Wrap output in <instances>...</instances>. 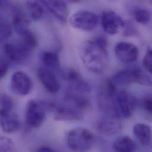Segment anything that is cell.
<instances>
[{"label": "cell", "instance_id": "1", "mask_svg": "<svg viewBox=\"0 0 152 152\" xmlns=\"http://www.w3.org/2000/svg\"><path fill=\"white\" fill-rule=\"evenodd\" d=\"M79 52L83 64L91 72L101 73L107 66L108 42L103 37H98L83 42Z\"/></svg>", "mask_w": 152, "mask_h": 152}, {"label": "cell", "instance_id": "2", "mask_svg": "<svg viewBox=\"0 0 152 152\" xmlns=\"http://www.w3.org/2000/svg\"><path fill=\"white\" fill-rule=\"evenodd\" d=\"M95 138L92 132L85 127H76L67 135L68 148L75 152L89 151L94 145Z\"/></svg>", "mask_w": 152, "mask_h": 152}, {"label": "cell", "instance_id": "3", "mask_svg": "<svg viewBox=\"0 0 152 152\" xmlns=\"http://www.w3.org/2000/svg\"><path fill=\"white\" fill-rule=\"evenodd\" d=\"M137 106V99L126 91L117 92L113 99V114L118 118H129L134 114Z\"/></svg>", "mask_w": 152, "mask_h": 152}, {"label": "cell", "instance_id": "4", "mask_svg": "<svg viewBox=\"0 0 152 152\" xmlns=\"http://www.w3.org/2000/svg\"><path fill=\"white\" fill-rule=\"evenodd\" d=\"M54 104L37 101L34 99L28 102L25 112V119L27 125L33 129L40 127L45 121L46 112L53 110Z\"/></svg>", "mask_w": 152, "mask_h": 152}, {"label": "cell", "instance_id": "5", "mask_svg": "<svg viewBox=\"0 0 152 152\" xmlns=\"http://www.w3.org/2000/svg\"><path fill=\"white\" fill-rule=\"evenodd\" d=\"M115 85H129L138 83L141 85L151 86L152 78L140 68L126 69L118 71L111 79Z\"/></svg>", "mask_w": 152, "mask_h": 152}, {"label": "cell", "instance_id": "6", "mask_svg": "<svg viewBox=\"0 0 152 152\" xmlns=\"http://www.w3.org/2000/svg\"><path fill=\"white\" fill-rule=\"evenodd\" d=\"M64 76L69 85L66 96L87 97L91 92V86L89 83L76 70L69 69Z\"/></svg>", "mask_w": 152, "mask_h": 152}, {"label": "cell", "instance_id": "7", "mask_svg": "<svg viewBox=\"0 0 152 152\" xmlns=\"http://www.w3.org/2000/svg\"><path fill=\"white\" fill-rule=\"evenodd\" d=\"M98 20V17L95 13L86 10H80L72 15L69 22L76 29L90 31L96 28Z\"/></svg>", "mask_w": 152, "mask_h": 152}, {"label": "cell", "instance_id": "8", "mask_svg": "<svg viewBox=\"0 0 152 152\" xmlns=\"http://www.w3.org/2000/svg\"><path fill=\"white\" fill-rule=\"evenodd\" d=\"M101 24L103 30L110 35H115L124 29L126 23L115 12L112 10L104 11L101 15Z\"/></svg>", "mask_w": 152, "mask_h": 152}, {"label": "cell", "instance_id": "9", "mask_svg": "<svg viewBox=\"0 0 152 152\" xmlns=\"http://www.w3.org/2000/svg\"><path fill=\"white\" fill-rule=\"evenodd\" d=\"M10 88L11 91L17 95L26 96L31 91L33 82L27 74L21 71H17L11 76Z\"/></svg>", "mask_w": 152, "mask_h": 152}, {"label": "cell", "instance_id": "10", "mask_svg": "<svg viewBox=\"0 0 152 152\" xmlns=\"http://www.w3.org/2000/svg\"><path fill=\"white\" fill-rule=\"evenodd\" d=\"M117 58L123 63L132 64L136 62L139 57V50L133 43L127 42L117 43L114 49Z\"/></svg>", "mask_w": 152, "mask_h": 152}, {"label": "cell", "instance_id": "11", "mask_svg": "<svg viewBox=\"0 0 152 152\" xmlns=\"http://www.w3.org/2000/svg\"><path fill=\"white\" fill-rule=\"evenodd\" d=\"M37 76L47 91L52 94L59 91L61 83L53 69L42 66L37 70Z\"/></svg>", "mask_w": 152, "mask_h": 152}, {"label": "cell", "instance_id": "12", "mask_svg": "<svg viewBox=\"0 0 152 152\" xmlns=\"http://www.w3.org/2000/svg\"><path fill=\"white\" fill-rule=\"evenodd\" d=\"M4 52L8 59L14 62H19L27 58L31 50L20 42L15 44H5L4 46Z\"/></svg>", "mask_w": 152, "mask_h": 152}, {"label": "cell", "instance_id": "13", "mask_svg": "<svg viewBox=\"0 0 152 152\" xmlns=\"http://www.w3.org/2000/svg\"><path fill=\"white\" fill-rule=\"evenodd\" d=\"M45 7L62 23H66L68 18V8L64 0H37Z\"/></svg>", "mask_w": 152, "mask_h": 152}, {"label": "cell", "instance_id": "14", "mask_svg": "<svg viewBox=\"0 0 152 152\" xmlns=\"http://www.w3.org/2000/svg\"><path fill=\"white\" fill-rule=\"evenodd\" d=\"M54 119L56 121H74L82 118V111L75 105L54 106Z\"/></svg>", "mask_w": 152, "mask_h": 152}, {"label": "cell", "instance_id": "15", "mask_svg": "<svg viewBox=\"0 0 152 152\" xmlns=\"http://www.w3.org/2000/svg\"><path fill=\"white\" fill-rule=\"evenodd\" d=\"M98 131L108 136L117 134L121 130V126L118 118L114 115H110L102 118L98 123Z\"/></svg>", "mask_w": 152, "mask_h": 152}, {"label": "cell", "instance_id": "16", "mask_svg": "<svg viewBox=\"0 0 152 152\" xmlns=\"http://www.w3.org/2000/svg\"><path fill=\"white\" fill-rule=\"evenodd\" d=\"M1 127L2 130L6 133H12L17 132L20 127V121L18 115L14 110L0 112Z\"/></svg>", "mask_w": 152, "mask_h": 152}, {"label": "cell", "instance_id": "17", "mask_svg": "<svg viewBox=\"0 0 152 152\" xmlns=\"http://www.w3.org/2000/svg\"><path fill=\"white\" fill-rule=\"evenodd\" d=\"M133 132L142 146L146 148L149 146L152 139V129L149 126L143 123H137L134 126Z\"/></svg>", "mask_w": 152, "mask_h": 152}, {"label": "cell", "instance_id": "18", "mask_svg": "<svg viewBox=\"0 0 152 152\" xmlns=\"http://www.w3.org/2000/svg\"><path fill=\"white\" fill-rule=\"evenodd\" d=\"M12 23L15 32L20 35L28 30L30 21L23 12L18 9H15L12 14Z\"/></svg>", "mask_w": 152, "mask_h": 152}, {"label": "cell", "instance_id": "19", "mask_svg": "<svg viewBox=\"0 0 152 152\" xmlns=\"http://www.w3.org/2000/svg\"><path fill=\"white\" fill-rule=\"evenodd\" d=\"M43 66L53 70L58 69L61 66L59 55L54 51H43L40 55Z\"/></svg>", "mask_w": 152, "mask_h": 152}, {"label": "cell", "instance_id": "20", "mask_svg": "<svg viewBox=\"0 0 152 152\" xmlns=\"http://www.w3.org/2000/svg\"><path fill=\"white\" fill-rule=\"evenodd\" d=\"M114 149L117 152H131L136 150L134 140L128 136H123L118 138L114 143Z\"/></svg>", "mask_w": 152, "mask_h": 152}, {"label": "cell", "instance_id": "21", "mask_svg": "<svg viewBox=\"0 0 152 152\" xmlns=\"http://www.w3.org/2000/svg\"><path fill=\"white\" fill-rule=\"evenodd\" d=\"M26 7L32 20L34 21H37L42 18L44 11L42 5L37 1H27Z\"/></svg>", "mask_w": 152, "mask_h": 152}, {"label": "cell", "instance_id": "22", "mask_svg": "<svg viewBox=\"0 0 152 152\" xmlns=\"http://www.w3.org/2000/svg\"><path fill=\"white\" fill-rule=\"evenodd\" d=\"M19 36L21 39L20 42L30 50L32 51L36 47L37 45V38L30 29L26 30Z\"/></svg>", "mask_w": 152, "mask_h": 152}, {"label": "cell", "instance_id": "23", "mask_svg": "<svg viewBox=\"0 0 152 152\" xmlns=\"http://www.w3.org/2000/svg\"><path fill=\"white\" fill-rule=\"evenodd\" d=\"M134 17L135 20L141 24H148L152 18V14L151 12L145 8H138L134 12Z\"/></svg>", "mask_w": 152, "mask_h": 152}, {"label": "cell", "instance_id": "24", "mask_svg": "<svg viewBox=\"0 0 152 152\" xmlns=\"http://www.w3.org/2000/svg\"><path fill=\"white\" fill-rule=\"evenodd\" d=\"M0 36L1 40H5L11 36L13 26L8 21L1 19V20Z\"/></svg>", "mask_w": 152, "mask_h": 152}, {"label": "cell", "instance_id": "25", "mask_svg": "<svg viewBox=\"0 0 152 152\" xmlns=\"http://www.w3.org/2000/svg\"><path fill=\"white\" fill-rule=\"evenodd\" d=\"M14 110V102L12 99L7 95L3 94L1 96V111L6 112Z\"/></svg>", "mask_w": 152, "mask_h": 152}, {"label": "cell", "instance_id": "26", "mask_svg": "<svg viewBox=\"0 0 152 152\" xmlns=\"http://www.w3.org/2000/svg\"><path fill=\"white\" fill-rule=\"evenodd\" d=\"M14 145L13 142L7 138L2 137L0 140V151L1 152H12L14 150Z\"/></svg>", "mask_w": 152, "mask_h": 152}, {"label": "cell", "instance_id": "27", "mask_svg": "<svg viewBox=\"0 0 152 152\" xmlns=\"http://www.w3.org/2000/svg\"><path fill=\"white\" fill-rule=\"evenodd\" d=\"M142 64L145 69L152 75V49H149L146 52Z\"/></svg>", "mask_w": 152, "mask_h": 152}, {"label": "cell", "instance_id": "28", "mask_svg": "<svg viewBox=\"0 0 152 152\" xmlns=\"http://www.w3.org/2000/svg\"><path fill=\"white\" fill-rule=\"evenodd\" d=\"M141 106L146 113L152 117V96L144 97L141 101Z\"/></svg>", "mask_w": 152, "mask_h": 152}, {"label": "cell", "instance_id": "29", "mask_svg": "<svg viewBox=\"0 0 152 152\" xmlns=\"http://www.w3.org/2000/svg\"><path fill=\"white\" fill-rule=\"evenodd\" d=\"M124 29V34L126 36H134L135 34H136V30L132 23H126Z\"/></svg>", "mask_w": 152, "mask_h": 152}, {"label": "cell", "instance_id": "30", "mask_svg": "<svg viewBox=\"0 0 152 152\" xmlns=\"http://www.w3.org/2000/svg\"><path fill=\"white\" fill-rule=\"evenodd\" d=\"M8 69V64L6 61L1 58V63H0V76L1 78H2L4 76L7 74Z\"/></svg>", "mask_w": 152, "mask_h": 152}, {"label": "cell", "instance_id": "31", "mask_svg": "<svg viewBox=\"0 0 152 152\" xmlns=\"http://www.w3.org/2000/svg\"><path fill=\"white\" fill-rule=\"evenodd\" d=\"M37 151L40 152H54V150L53 149L50 148V147L42 146V147L40 148L39 149H38Z\"/></svg>", "mask_w": 152, "mask_h": 152}, {"label": "cell", "instance_id": "32", "mask_svg": "<svg viewBox=\"0 0 152 152\" xmlns=\"http://www.w3.org/2000/svg\"><path fill=\"white\" fill-rule=\"evenodd\" d=\"M68 1L70 2H77L79 1L80 0H68Z\"/></svg>", "mask_w": 152, "mask_h": 152}, {"label": "cell", "instance_id": "33", "mask_svg": "<svg viewBox=\"0 0 152 152\" xmlns=\"http://www.w3.org/2000/svg\"><path fill=\"white\" fill-rule=\"evenodd\" d=\"M151 2H152V0L151 1Z\"/></svg>", "mask_w": 152, "mask_h": 152}]
</instances>
